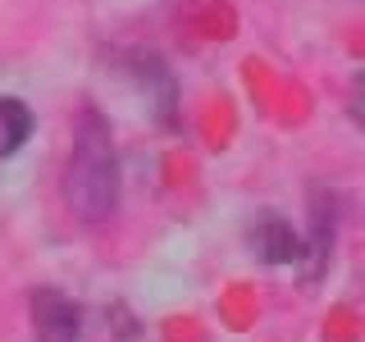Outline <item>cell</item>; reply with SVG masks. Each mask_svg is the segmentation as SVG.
Wrapping results in <instances>:
<instances>
[{
    "label": "cell",
    "instance_id": "6da1fadb",
    "mask_svg": "<svg viewBox=\"0 0 365 342\" xmlns=\"http://www.w3.org/2000/svg\"><path fill=\"white\" fill-rule=\"evenodd\" d=\"M64 201L83 224H106L119 205V151L96 110L78 114L73 151L64 165Z\"/></svg>",
    "mask_w": 365,
    "mask_h": 342
},
{
    "label": "cell",
    "instance_id": "277c9868",
    "mask_svg": "<svg viewBox=\"0 0 365 342\" xmlns=\"http://www.w3.org/2000/svg\"><path fill=\"white\" fill-rule=\"evenodd\" d=\"M334 237H338V205H334V197L315 192V201H311V233H306V242H302V260H306V274H311V279L324 274L329 251H334Z\"/></svg>",
    "mask_w": 365,
    "mask_h": 342
},
{
    "label": "cell",
    "instance_id": "7a4b0ae2",
    "mask_svg": "<svg viewBox=\"0 0 365 342\" xmlns=\"http://www.w3.org/2000/svg\"><path fill=\"white\" fill-rule=\"evenodd\" d=\"M247 247L260 265H297V260H302V237H297V228L274 210H260L256 219L247 224Z\"/></svg>",
    "mask_w": 365,
    "mask_h": 342
},
{
    "label": "cell",
    "instance_id": "3957f363",
    "mask_svg": "<svg viewBox=\"0 0 365 342\" xmlns=\"http://www.w3.org/2000/svg\"><path fill=\"white\" fill-rule=\"evenodd\" d=\"M32 328H37V342H78L83 306L55 288H41L32 292Z\"/></svg>",
    "mask_w": 365,
    "mask_h": 342
},
{
    "label": "cell",
    "instance_id": "5b68a950",
    "mask_svg": "<svg viewBox=\"0 0 365 342\" xmlns=\"http://www.w3.org/2000/svg\"><path fill=\"white\" fill-rule=\"evenodd\" d=\"M0 133H5V142H0V155L19 151V146L28 142V133H32V110L23 105L19 96H0Z\"/></svg>",
    "mask_w": 365,
    "mask_h": 342
}]
</instances>
